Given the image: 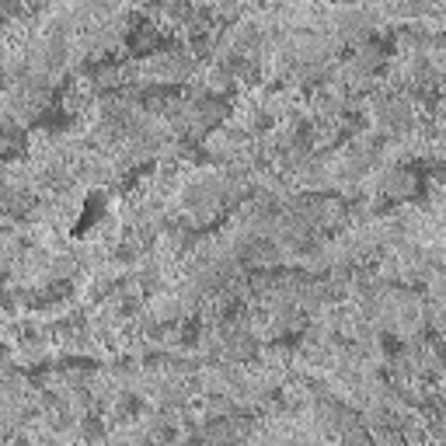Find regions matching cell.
<instances>
[{
  "mask_svg": "<svg viewBox=\"0 0 446 446\" xmlns=\"http://www.w3.org/2000/svg\"><path fill=\"white\" fill-rule=\"evenodd\" d=\"M383 192H387V195H398V199H405V195L415 192V178H412L408 171H401V168H390V175L383 178Z\"/></svg>",
  "mask_w": 446,
  "mask_h": 446,
  "instance_id": "obj_1",
  "label": "cell"
}]
</instances>
